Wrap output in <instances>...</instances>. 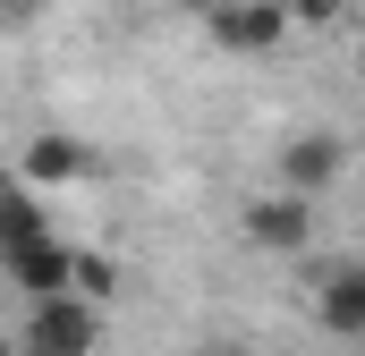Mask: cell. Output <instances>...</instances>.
I'll return each instance as SVG.
<instances>
[{
	"mask_svg": "<svg viewBox=\"0 0 365 356\" xmlns=\"http://www.w3.org/2000/svg\"><path fill=\"white\" fill-rule=\"evenodd\" d=\"M34 238H51L43 195H34L17 170H0V255H17V246H34Z\"/></svg>",
	"mask_w": 365,
	"mask_h": 356,
	"instance_id": "8",
	"label": "cell"
},
{
	"mask_svg": "<svg viewBox=\"0 0 365 356\" xmlns=\"http://www.w3.org/2000/svg\"><path fill=\"white\" fill-rule=\"evenodd\" d=\"M110 288H119V271L102 263V255H86V246H77V280H68V297H86V305H102Z\"/></svg>",
	"mask_w": 365,
	"mask_h": 356,
	"instance_id": "9",
	"label": "cell"
},
{
	"mask_svg": "<svg viewBox=\"0 0 365 356\" xmlns=\"http://www.w3.org/2000/svg\"><path fill=\"white\" fill-rule=\"evenodd\" d=\"M0 356H17V340H9V331H0Z\"/></svg>",
	"mask_w": 365,
	"mask_h": 356,
	"instance_id": "12",
	"label": "cell"
},
{
	"mask_svg": "<svg viewBox=\"0 0 365 356\" xmlns=\"http://www.w3.org/2000/svg\"><path fill=\"white\" fill-rule=\"evenodd\" d=\"M280 9H289V26H323V34L349 17V0H280Z\"/></svg>",
	"mask_w": 365,
	"mask_h": 356,
	"instance_id": "10",
	"label": "cell"
},
{
	"mask_svg": "<svg viewBox=\"0 0 365 356\" xmlns=\"http://www.w3.org/2000/svg\"><path fill=\"white\" fill-rule=\"evenodd\" d=\"M17 178H26V187H77V178H93V145L68 136V127H43V136L26 145Z\"/></svg>",
	"mask_w": 365,
	"mask_h": 356,
	"instance_id": "6",
	"label": "cell"
},
{
	"mask_svg": "<svg viewBox=\"0 0 365 356\" xmlns=\"http://www.w3.org/2000/svg\"><path fill=\"white\" fill-rule=\"evenodd\" d=\"M0 9H26V0H0Z\"/></svg>",
	"mask_w": 365,
	"mask_h": 356,
	"instance_id": "14",
	"label": "cell"
},
{
	"mask_svg": "<svg viewBox=\"0 0 365 356\" xmlns=\"http://www.w3.org/2000/svg\"><path fill=\"white\" fill-rule=\"evenodd\" d=\"M314 323H323L331 340H365V263L323 271V288H314Z\"/></svg>",
	"mask_w": 365,
	"mask_h": 356,
	"instance_id": "7",
	"label": "cell"
},
{
	"mask_svg": "<svg viewBox=\"0 0 365 356\" xmlns=\"http://www.w3.org/2000/svg\"><path fill=\"white\" fill-rule=\"evenodd\" d=\"M349 178V136H331V127H306V136H289L280 145V162H272V187L280 195H331Z\"/></svg>",
	"mask_w": 365,
	"mask_h": 356,
	"instance_id": "1",
	"label": "cell"
},
{
	"mask_svg": "<svg viewBox=\"0 0 365 356\" xmlns=\"http://www.w3.org/2000/svg\"><path fill=\"white\" fill-rule=\"evenodd\" d=\"M247 246H255V255H306V246H314V204L264 187V195L247 204Z\"/></svg>",
	"mask_w": 365,
	"mask_h": 356,
	"instance_id": "4",
	"label": "cell"
},
{
	"mask_svg": "<svg viewBox=\"0 0 365 356\" xmlns=\"http://www.w3.org/2000/svg\"><path fill=\"white\" fill-rule=\"evenodd\" d=\"M187 9H212V0H187Z\"/></svg>",
	"mask_w": 365,
	"mask_h": 356,
	"instance_id": "13",
	"label": "cell"
},
{
	"mask_svg": "<svg viewBox=\"0 0 365 356\" xmlns=\"http://www.w3.org/2000/svg\"><path fill=\"white\" fill-rule=\"evenodd\" d=\"M0 271L43 305V297H68V280H77V246H60V229H51V238H34V246L0 255Z\"/></svg>",
	"mask_w": 365,
	"mask_h": 356,
	"instance_id": "5",
	"label": "cell"
},
{
	"mask_svg": "<svg viewBox=\"0 0 365 356\" xmlns=\"http://www.w3.org/2000/svg\"><path fill=\"white\" fill-rule=\"evenodd\" d=\"M204 34L221 51H238V60H264V51L289 43V9L280 0H212L204 9Z\"/></svg>",
	"mask_w": 365,
	"mask_h": 356,
	"instance_id": "3",
	"label": "cell"
},
{
	"mask_svg": "<svg viewBox=\"0 0 365 356\" xmlns=\"http://www.w3.org/2000/svg\"><path fill=\"white\" fill-rule=\"evenodd\" d=\"M195 356H255V348H247V340H204Z\"/></svg>",
	"mask_w": 365,
	"mask_h": 356,
	"instance_id": "11",
	"label": "cell"
},
{
	"mask_svg": "<svg viewBox=\"0 0 365 356\" xmlns=\"http://www.w3.org/2000/svg\"><path fill=\"white\" fill-rule=\"evenodd\" d=\"M93 348H102V305L86 297H43L17 340V356H93Z\"/></svg>",
	"mask_w": 365,
	"mask_h": 356,
	"instance_id": "2",
	"label": "cell"
}]
</instances>
